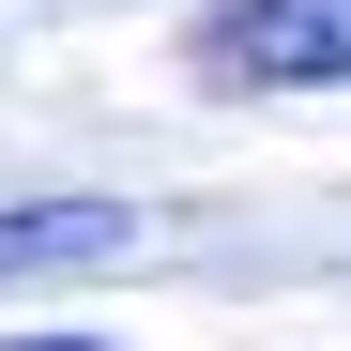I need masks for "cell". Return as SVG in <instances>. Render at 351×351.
I'll use <instances>...</instances> for the list:
<instances>
[{"label": "cell", "mask_w": 351, "mask_h": 351, "mask_svg": "<svg viewBox=\"0 0 351 351\" xmlns=\"http://www.w3.org/2000/svg\"><path fill=\"white\" fill-rule=\"evenodd\" d=\"M184 62L214 92H351V0H214Z\"/></svg>", "instance_id": "obj_1"}, {"label": "cell", "mask_w": 351, "mask_h": 351, "mask_svg": "<svg viewBox=\"0 0 351 351\" xmlns=\"http://www.w3.org/2000/svg\"><path fill=\"white\" fill-rule=\"evenodd\" d=\"M123 245H138L123 199H16V214H0V290H16V275H92Z\"/></svg>", "instance_id": "obj_2"}, {"label": "cell", "mask_w": 351, "mask_h": 351, "mask_svg": "<svg viewBox=\"0 0 351 351\" xmlns=\"http://www.w3.org/2000/svg\"><path fill=\"white\" fill-rule=\"evenodd\" d=\"M0 351H107V336H0Z\"/></svg>", "instance_id": "obj_3"}]
</instances>
